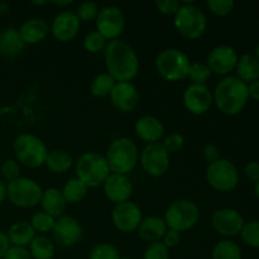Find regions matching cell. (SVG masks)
Listing matches in <instances>:
<instances>
[{
    "label": "cell",
    "instance_id": "d6986e66",
    "mask_svg": "<svg viewBox=\"0 0 259 259\" xmlns=\"http://www.w3.org/2000/svg\"><path fill=\"white\" fill-rule=\"evenodd\" d=\"M103 191L109 201L118 205L131 200L133 194V184L126 175L110 174L104 181Z\"/></svg>",
    "mask_w": 259,
    "mask_h": 259
},
{
    "label": "cell",
    "instance_id": "44dd1931",
    "mask_svg": "<svg viewBox=\"0 0 259 259\" xmlns=\"http://www.w3.org/2000/svg\"><path fill=\"white\" fill-rule=\"evenodd\" d=\"M137 137L147 144L157 143L164 136V126L158 118L153 115H144L134 124Z\"/></svg>",
    "mask_w": 259,
    "mask_h": 259
},
{
    "label": "cell",
    "instance_id": "f546056e",
    "mask_svg": "<svg viewBox=\"0 0 259 259\" xmlns=\"http://www.w3.org/2000/svg\"><path fill=\"white\" fill-rule=\"evenodd\" d=\"M28 250L32 259H53L55 257V245L45 235H35Z\"/></svg>",
    "mask_w": 259,
    "mask_h": 259
},
{
    "label": "cell",
    "instance_id": "bcb514c9",
    "mask_svg": "<svg viewBox=\"0 0 259 259\" xmlns=\"http://www.w3.org/2000/svg\"><path fill=\"white\" fill-rule=\"evenodd\" d=\"M202 157H204V159L207 163H212V162L222 158V157H220V149L218 148L215 144L211 143L206 144V146L202 148Z\"/></svg>",
    "mask_w": 259,
    "mask_h": 259
},
{
    "label": "cell",
    "instance_id": "ffe728a7",
    "mask_svg": "<svg viewBox=\"0 0 259 259\" xmlns=\"http://www.w3.org/2000/svg\"><path fill=\"white\" fill-rule=\"evenodd\" d=\"M110 100L118 110L132 113L139 104V91L132 82H116L110 94Z\"/></svg>",
    "mask_w": 259,
    "mask_h": 259
},
{
    "label": "cell",
    "instance_id": "7402d4cb",
    "mask_svg": "<svg viewBox=\"0 0 259 259\" xmlns=\"http://www.w3.org/2000/svg\"><path fill=\"white\" fill-rule=\"evenodd\" d=\"M50 24L42 18H30L19 28V34L25 45H37L50 34Z\"/></svg>",
    "mask_w": 259,
    "mask_h": 259
},
{
    "label": "cell",
    "instance_id": "8d00e7d4",
    "mask_svg": "<svg viewBox=\"0 0 259 259\" xmlns=\"http://www.w3.org/2000/svg\"><path fill=\"white\" fill-rule=\"evenodd\" d=\"M99 7L96 3L94 2H89V0H86V2H82L78 4L77 9H76L75 14L76 17L78 18V20L80 22H91V20H95L96 17H98L99 14Z\"/></svg>",
    "mask_w": 259,
    "mask_h": 259
},
{
    "label": "cell",
    "instance_id": "7a4b0ae2",
    "mask_svg": "<svg viewBox=\"0 0 259 259\" xmlns=\"http://www.w3.org/2000/svg\"><path fill=\"white\" fill-rule=\"evenodd\" d=\"M212 99L217 108L225 115H238L249 100L248 85L237 76H225L215 86Z\"/></svg>",
    "mask_w": 259,
    "mask_h": 259
},
{
    "label": "cell",
    "instance_id": "ac0fdd59",
    "mask_svg": "<svg viewBox=\"0 0 259 259\" xmlns=\"http://www.w3.org/2000/svg\"><path fill=\"white\" fill-rule=\"evenodd\" d=\"M80 27L81 22L75 13L71 10H63L53 18L50 29L55 39L65 43L72 40L78 34Z\"/></svg>",
    "mask_w": 259,
    "mask_h": 259
},
{
    "label": "cell",
    "instance_id": "ba28073f",
    "mask_svg": "<svg viewBox=\"0 0 259 259\" xmlns=\"http://www.w3.org/2000/svg\"><path fill=\"white\" fill-rule=\"evenodd\" d=\"M163 219L168 229L176 230L179 233L187 232L199 222L200 209L191 200H177L169 205Z\"/></svg>",
    "mask_w": 259,
    "mask_h": 259
},
{
    "label": "cell",
    "instance_id": "4dcf8cb0",
    "mask_svg": "<svg viewBox=\"0 0 259 259\" xmlns=\"http://www.w3.org/2000/svg\"><path fill=\"white\" fill-rule=\"evenodd\" d=\"M116 81L109 73H99L93 78L90 83V93L95 98H106L110 96Z\"/></svg>",
    "mask_w": 259,
    "mask_h": 259
},
{
    "label": "cell",
    "instance_id": "60d3db41",
    "mask_svg": "<svg viewBox=\"0 0 259 259\" xmlns=\"http://www.w3.org/2000/svg\"><path fill=\"white\" fill-rule=\"evenodd\" d=\"M161 143L163 144L164 149H166L168 153H177V152H180L184 148L185 138L182 134L177 133V132H172V133H169Z\"/></svg>",
    "mask_w": 259,
    "mask_h": 259
},
{
    "label": "cell",
    "instance_id": "9a60e30c",
    "mask_svg": "<svg viewBox=\"0 0 259 259\" xmlns=\"http://www.w3.org/2000/svg\"><path fill=\"white\" fill-rule=\"evenodd\" d=\"M184 105L194 115H202L211 108L214 99L212 91L206 85L190 83L184 91Z\"/></svg>",
    "mask_w": 259,
    "mask_h": 259
},
{
    "label": "cell",
    "instance_id": "1f68e13d",
    "mask_svg": "<svg viewBox=\"0 0 259 259\" xmlns=\"http://www.w3.org/2000/svg\"><path fill=\"white\" fill-rule=\"evenodd\" d=\"M212 259H243L242 249L232 240H220L215 244L211 252Z\"/></svg>",
    "mask_w": 259,
    "mask_h": 259
},
{
    "label": "cell",
    "instance_id": "5b68a950",
    "mask_svg": "<svg viewBox=\"0 0 259 259\" xmlns=\"http://www.w3.org/2000/svg\"><path fill=\"white\" fill-rule=\"evenodd\" d=\"M13 151L17 162L27 168H38L43 166L48 154L45 142L30 133L19 134L13 143Z\"/></svg>",
    "mask_w": 259,
    "mask_h": 259
},
{
    "label": "cell",
    "instance_id": "f35d334b",
    "mask_svg": "<svg viewBox=\"0 0 259 259\" xmlns=\"http://www.w3.org/2000/svg\"><path fill=\"white\" fill-rule=\"evenodd\" d=\"M206 7L212 14L225 17L234 10L235 2L234 0H207Z\"/></svg>",
    "mask_w": 259,
    "mask_h": 259
},
{
    "label": "cell",
    "instance_id": "7bdbcfd3",
    "mask_svg": "<svg viewBox=\"0 0 259 259\" xmlns=\"http://www.w3.org/2000/svg\"><path fill=\"white\" fill-rule=\"evenodd\" d=\"M154 4L158 12L164 15H175L181 7V2L179 0H156Z\"/></svg>",
    "mask_w": 259,
    "mask_h": 259
},
{
    "label": "cell",
    "instance_id": "cb8c5ba5",
    "mask_svg": "<svg viewBox=\"0 0 259 259\" xmlns=\"http://www.w3.org/2000/svg\"><path fill=\"white\" fill-rule=\"evenodd\" d=\"M167 229L168 228H167V224L163 218L152 215V217L142 219L137 232H138L139 238L142 240L148 243H154L161 242Z\"/></svg>",
    "mask_w": 259,
    "mask_h": 259
},
{
    "label": "cell",
    "instance_id": "f907efd6",
    "mask_svg": "<svg viewBox=\"0 0 259 259\" xmlns=\"http://www.w3.org/2000/svg\"><path fill=\"white\" fill-rule=\"evenodd\" d=\"M7 199V184L0 180V204Z\"/></svg>",
    "mask_w": 259,
    "mask_h": 259
},
{
    "label": "cell",
    "instance_id": "2e32d148",
    "mask_svg": "<svg viewBox=\"0 0 259 259\" xmlns=\"http://www.w3.org/2000/svg\"><path fill=\"white\" fill-rule=\"evenodd\" d=\"M244 219L239 211L230 207L219 209L212 214L211 225L218 234L223 237H235L240 233Z\"/></svg>",
    "mask_w": 259,
    "mask_h": 259
},
{
    "label": "cell",
    "instance_id": "11a10c76",
    "mask_svg": "<svg viewBox=\"0 0 259 259\" xmlns=\"http://www.w3.org/2000/svg\"><path fill=\"white\" fill-rule=\"evenodd\" d=\"M34 3V4H37V5H42V4H46V2H33Z\"/></svg>",
    "mask_w": 259,
    "mask_h": 259
},
{
    "label": "cell",
    "instance_id": "d4e9b609",
    "mask_svg": "<svg viewBox=\"0 0 259 259\" xmlns=\"http://www.w3.org/2000/svg\"><path fill=\"white\" fill-rule=\"evenodd\" d=\"M39 204L43 212L57 219L63 215L67 202H66L61 190L56 189V187H48L47 190L43 191Z\"/></svg>",
    "mask_w": 259,
    "mask_h": 259
},
{
    "label": "cell",
    "instance_id": "7c38bea8",
    "mask_svg": "<svg viewBox=\"0 0 259 259\" xmlns=\"http://www.w3.org/2000/svg\"><path fill=\"white\" fill-rule=\"evenodd\" d=\"M95 24L96 30L105 39H118L125 28V17L120 8L115 5H106L99 10Z\"/></svg>",
    "mask_w": 259,
    "mask_h": 259
},
{
    "label": "cell",
    "instance_id": "c3c4849f",
    "mask_svg": "<svg viewBox=\"0 0 259 259\" xmlns=\"http://www.w3.org/2000/svg\"><path fill=\"white\" fill-rule=\"evenodd\" d=\"M9 248H10V244H9V240H8L7 233L0 230V259L4 258L5 253L8 252Z\"/></svg>",
    "mask_w": 259,
    "mask_h": 259
},
{
    "label": "cell",
    "instance_id": "db71d44e",
    "mask_svg": "<svg viewBox=\"0 0 259 259\" xmlns=\"http://www.w3.org/2000/svg\"><path fill=\"white\" fill-rule=\"evenodd\" d=\"M254 57L257 58V60L259 61V43L257 46H255V50H254Z\"/></svg>",
    "mask_w": 259,
    "mask_h": 259
},
{
    "label": "cell",
    "instance_id": "816d5d0a",
    "mask_svg": "<svg viewBox=\"0 0 259 259\" xmlns=\"http://www.w3.org/2000/svg\"><path fill=\"white\" fill-rule=\"evenodd\" d=\"M72 3V0H66V2H53V4L57 5V7H66V5H71Z\"/></svg>",
    "mask_w": 259,
    "mask_h": 259
},
{
    "label": "cell",
    "instance_id": "4316f807",
    "mask_svg": "<svg viewBox=\"0 0 259 259\" xmlns=\"http://www.w3.org/2000/svg\"><path fill=\"white\" fill-rule=\"evenodd\" d=\"M237 77L243 82L248 83L259 80V61L254 57V55L244 53L238 58Z\"/></svg>",
    "mask_w": 259,
    "mask_h": 259
},
{
    "label": "cell",
    "instance_id": "681fc988",
    "mask_svg": "<svg viewBox=\"0 0 259 259\" xmlns=\"http://www.w3.org/2000/svg\"><path fill=\"white\" fill-rule=\"evenodd\" d=\"M248 95L249 99L259 101V80L248 83Z\"/></svg>",
    "mask_w": 259,
    "mask_h": 259
},
{
    "label": "cell",
    "instance_id": "3957f363",
    "mask_svg": "<svg viewBox=\"0 0 259 259\" xmlns=\"http://www.w3.org/2000/svg\"><path fill=\"white\" fill-rule=\"evenodd\" d=\"M138 158V147L126 137L114 139L106 149L105 159L111 174L128 175L136 168Z\"/></svg>",
    "mask_w": 259,
    "mask_h": 259
},
{
    "label": "cell",
    "instance_id": "83f0119b",
    "mask_svg": "<svg viewBox=\"0 0 259 259\" xmlns=\"http://www.w3.org/2000/svg\"><path fill=\"white\" fill-rule=\"evenodd\" d=\"M72 157L63 149H52L48 152L45 164L53 174H65L72 167Z\"/></svg>",
    "mask_w": 259,
    "mask_h": 259
},
{
    "label": "cell",
    "instance_id": "603a6c76",
    "mask_svg": "<svg viewBox=\"0 0 259 259\" xmlns=\"http://www.w3.org/2000/svg\"><path fill=\"white\" fill-rule=\"evenodd\" d=\"M25 43L19 34V29L8 27L0 32V56L4 58H14L24 51Z\"/></svg>",
    "mask_w": 259,
    "mask_h": 259
},
{
    "label": "cell",
    "instance_id": "8fae6325",
    "mask_svg": "<svg viewBox=\"0 0 259 259\" xmlns=\"http://www.w3.org/2000/svg\"><path fill=\"white\" fill-rule=\"evenodd\" d=\"M143 171L152 177H161L169 168V153L161 142L147 144L139 154Z\"/></svg>",
    "mask_w": 259,
    "mask_h": 259
},
{
    "label": "cell",
    "instance_id": "277c9868",
    "mask_svg": "<svg viewBox=\"0 0 259 259\" xmlns=\"http://www.w3.org/2000/svg\"><path fill=\"white\" fill-rule=\"evenodd\" d=\"M76 177L89 187H98L104 184L109 175L108 162L105 156L98 152H86L76 161Z\"/></svg>",
    "mask_w": 259,
    "mask_h": 259
},
{
    "label": "cell",
    "instance_id": "836d02e7",
    "mask_svg": "<svg viewBox=\"0 0 259 259\" xmlns=\"http://www.w3.org/2000/svg\"><path fill=\"white\" fill-rule=\"evenodd\" d=\"M211 76L209 66L204 62H194L190 65L187 77L190 78L191 83L196 85H206V81Z\"/></svg>",
    "mask_w": 259,
    "mask_h": 259
},
{
    "label": "cell",
    "instance_id": "4fadbf2b",
    "mask_svg": "<svg viewBox=\"0 0 259 259\" xmlns=\"http://www.w3.org/2000/svg\"><path fill=\"white\" fill-rule=\"evenodd\" d=\"M142 219V210L136 202L131 200L114 206L111 211V222L114 227L121 233H133L138 229Z\"/></svg>",
    "mask_w": 259,
    "mask_h": 259
},
{
    "label": "cell",
    "instance_id": "8992f818",
    "mask_svg": "<svg viewBox=\"0 0 259 259\" xmlns=\"http://www.w3.org/2000/svg\"><path fill=\"white\" fill-rule=\"evenodd\" d=\"M154 65L157 72L163 80L176 82L187 77L191 62L184 51L179 48H166L158 53Z\"/></svg>",
    "mask_w": 259,
    "mask_h": 259
},
{
    "label": "cell",
    "instance_id": "6da1fadb",
    "mask_svg": "<svg viewBox=\"0 0 259 259\" xmlns=\"http://www.w3.org/2000/svg\"><path fill=\"white\" fill-rule=\"evenodd\" d=\"M105 66L116 82H131L139 72V58L129 43L118 38L106 45Z\"/></svg>",
    "mask_w": 259,
    "mask_h": 259
},
{
    "label": "cell",
    "instance_id": "30bf717a",
    "mask_svg": "<svg viewBox=\"0 0 259 259\" xmlns=\"http://www.w3.org/2000/svg\"><path fill=\"white\" fill-rule=\"evenodd\" d=\"M205 176L210 187L220 192L232 191L239 182V172L237 166L225 158H220L207 164Z\"/></svg>",
    "mask_w": 259,
    "mask_h": 259
},
{
    "label": "cell",
    "instance_id": "74e56055",
    "mask_svg": "<svg viewBox=\"0 0 259 259\" xmlns=\"http://www.w3.org/2000/svg\"><path fill=\"white\" fill-rule=\"evenodd\" d=\"M106 47V39L98 32V30H93V32L88 33L83 38V48L90 53H96L101 50H105Z\"/></svg>",
    "mask_w": 259,
    "mask_h": 259
},
{
    "label": "cell",
    "instance_id": "5bb4252c",
    "mask_svg": "<svg viewBox=\"0 0 259 259\" xmlns=\"http://www.w3.org/2000/svg\"><path fill=\"white\" fill-rule=\"evenodd\" d=\"M237 51L234 47L228 45H220L212 48L207 56L206 65L209 66L211 73H217L220 76H229L232 71L235 70L238 63Z\"/></svg>",
    "mask_w": 259,
    "mask_h": 259
},
{
    "label": "cell",
    "instance_id": "d590c367",
    "mask_svg": "<svg viewBox=\"0 0 259 259\" xmlns=\"http://www.w3.org/2000/svg\"><path fill=\"white\" fill-rule=\"evenodd\" d=\"M89 259H121V255L113 244L99 243L90 250Z\"/></svg>",
    "mask_w": 259,
    "mask_h": 259
},
{
    "label": "cell",
    "instance_id": "9c48e42d",
    "mask_svg": "<svg viewBox=\"0 0 259 259\" xmlns=\"http://www.w3.org/2000/svg\"><path fill=\"white\" fill-rule=\"evenodd\" d=\"M43 190L34 180L18 177L7 185V197L14 206L30 209L40 202Z\"/></svg>",
    "mask_w": 259,
    "mask_h": 259
},
{
    "label": "cell",
    "instance_id": "b9f144b4",
    "mask_svg": "<svg viewBox=\"0 0 259 259\" xmlns=\"http://www.w3.org/2000/svg\"><path fill=\"white\" fill-rule=\"evenodd\" d=\"M2 175L8 182L20 177V167L15 159H7L2 166Z\"/></svg>",
    "mask_w": 259,
    "mask_h": 259
},
{
    "label": "cell",
    "instance_id": "ee69618b",
    "mask_svg": "<svg viewBox=\"0 0 259 259\" xmlns=\"http://www.w3.org/2000/svg\"><path fill=\"white\" fill-rule=\"evenodd\" d=\"M3 259H32V257H30V253L28 250V248L12 247L10 245V248L5 253Z\"/></svg>",
    "mask_w": 259,
    "mask_h": 259
},
{
    "label": "cell",
    "instance_id": "f1b7e54d",
    "mask_svg": "<svg viewBox=\"0 0 259 259\" xmlns=\"http://www.w3.org/2000/svg\"><path fill=\"white\" fill-rule=\"evenodd\" d=\"M61 191H62V195L67 204H78L85 199L86 194H88V186L82 181H80L77 177H73L63 185Z\"/></svg>",
    "mask_w": 259,
    "mask_h": 259
},
{
    "label": "cell",
    "instance_id": "f5cc1de1",
    "mask_svg": "<svg viewBox=\"0 0 259 259\" xmlns=\"http://www.w3.org/2000/svg\"><path fill=\"white\" fill-rule=\"evenodd\" d=\"M254 194H255V196L259 199V181L255 182V185H254Z\"/></svg>",
    "mask_w": 259,
    "mask_h": 259
},
{
    "label": "cell",
    "instance_id": "52a82bcc",
    "mask_svg": "<svg viewBox=\"0 0 259 259\" xmlns=\"http://www.w3.org/2000/svg\"><path fill=\"white\" fill-rule=\"evenodd\" d=\"M174 17L177 32L186 39H197L207 28L206 15L192 3H181V7Z\"/></svg>",
    "mask_w": 259,
    "mask_h": 259
},
{
    "label": "cell",
    "instance_id": "e575fe53",
    "mask_svg": "<svg viewBox=\"0 0 259 259\" xmlns=\"http://www.w3.org/2000/svg\"><path fill=\"white\" fill-rule=\"evenodd\" d=\"M30 225L33 227L35 233H40V234H46V233H50L53 230L55 227L56 219L51 215L46 214L43 211H38L35 214H33L32 219H30Z\"/></svg>",
    "mask_w": 259,
    "mask_h": 259
},
{
    "label": "cell",
    "instance_id": "ab89813d",
    "mask_svg": "<svg viewBox=\"0 0 259 259\" xmlns=\"http://www.w3.org/2000/svg\"><path fill=\"white\" fill-rule=\"evenodd\" d=\"M169 249L162 242L149 243L143 254V259H168Z\"/></svg>",
    "mask_w": 259,
    "mask_h": 259
},
{
    "label": "cell",
    "instance_id": "f6af8a7d",
    "mask_svg": "<svg viewBox=\"0 0 259 259\" xmlns=\"http://www.w3.org/2000/svg\"><path fill=\"white\" fill-rule=\"evenodd\" d=\"M181 242V233L176 232V230L167 229V232L164 233L163 238H162V243L166 245L167 248H175L180 244Z\"/></svg>",
    "mask_w": 259,
    "mask_h": 259
},
{
    "label": "cell",
    "instance_id": "7dc6e473",
    "mask_svg": "<svg viewBox=\"0 0 259 259\" xmlns=\"http://www.w3.org/2000/svg\"><path fill=\"white\" fill-rule=\"evenodd\" d=\"M244 175L247 179L252 182L259 181V162L257 161H250L245 164L244 167Z\"/></svg>",
    "mask_w": 259,
    "mask_h": 259
},
{
    "label": "cell",
    "instance_id": "d6a6232c",
    "mask_svg": "<svg viewBox=\"0 0 259 259\" xmlns=\"http://www.w3.org/2000/svg\"><path fill=\"white\" fill-rule=\"evenodd\" d=\"M239 234L245 245L250 248H259V220L244 223Z\"/></svg>",
    "mask_w": 259,
    "mask_h": 259
},
{
    "label": "cell",
    "instance_id": "484cf974",
    "mask_svg": "<svg viewBox=\"0 0 259 259\" xmlns=\"http://www.w3.org/2000/svg\"><path fill=\"white\" fill-rule=\"evenodd\" d=\"M7 237L12 247L27 248L35 238V232L30 223L15 222L8 229Z\"/></svg>",
    "mask_w": 259,
    "mask_h": 259
},
{
    "label": "cell",
    "instance_id": "e0dca14e",
    "mask_svg": "<svg viewBox=\"0 0 259 259\" xmlns=\"http://www.w3.org/2000/svg\"><path fill=\"white\" fill-rule=\"evenodd\" d=\"M52 234L60 245L72 247L82 238V227L76 218L62 215L56 219Z\"/></svg>",
    "mask_w": 259,
    "mask_h": 259
},
{
    "label": "cell",
    "instance_id": "9f6ffc18",
    "mask_svg": "<svg viewBox=\"0 0 259 259\" xmlns=\"http://www.w3.org/2000/svg\"><path fill=\"white\" fill-rule=\"evenodd\" d=\"M121 259H129V258H121Z\"/></svg>",
    "mask_w": 259,
    "mask_h": 259
}]
</instances>
